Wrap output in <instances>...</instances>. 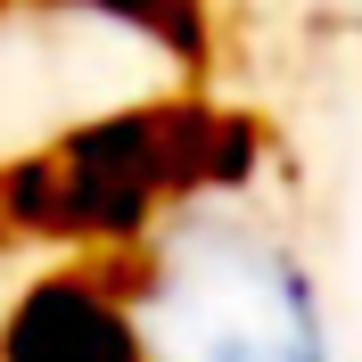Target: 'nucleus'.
<instances>
[{
  "mask_svg": "<svg viewBox=\"0 0 362 362\" xmlns=\"http://www.w3.org/2000/svg\"><path fill=\"white\" fill-rule=\"evenodd\" d=\"M124 362H338L321 280L247 198H181L115 288Z\"/></svg>",
  "mask_w": 362,
  "mask_h": 362,
  "instance_id": "nucleus-1",
  "label": "nucleus"
}]
</instances>
